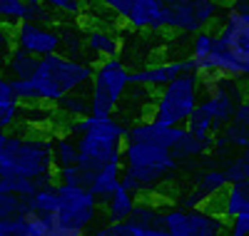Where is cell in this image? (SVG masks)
<instances>
[{
  "label": "cell",
  "instance_id": "ab89813d",
  "mask_svg": "<svg viewBox=\"0 0 249 236\" xmlns=\"http://www.w3.org/2000/svg\"><path fill=\"white\" fill-rule=\"evenodd\" d=\"M60 236H88V234H60Z\"/></svg>",
  "mask_w": 249,
  "mask_h": 236
},
{
  "label": "cell",
  "instance_id": "52a82bcc",
  "mask_svg": "<svg viewBox=\"0 0 249 236\" xmlns=\"http://www.w3.org/2000/svg\"><path fill=\"white\" fill-rule=\"evenodd\" d=\"M100 204L88 189L60 186L57 184V211H55V229L60 234H88V229L97 219Z\"/></svg>",
  "mask_w": 249,
  "mask_h": 236
},
{
  "label": "cell",
  "instance_id": "8992f818",
  "mask_svg": "<svg viewBox=\"0 0 249 236\" xmlns=\"http://www.w3.org/2000/svg\"><path fill=\"white\" fill-rule=\"evenodd\" d=\"M199 75L182 72L177 80H172L167 87H162L155 97L152 119L164 127H184L195 107L199 104Z\"/></svg>",
  "mask_w": 249,
  "mask_h": 236
},
{
  "label": "cell",
  "instance_id": "e575fe53",
  "mask_svg": "<svg viewBox=\"0 0 249 236\" xmlns=\"http://www.w3.org/2000/svg\"><path fill=\"white\" fill-rule=\"evenodd\" d=\"M50 10H62L68 15H80L85 10V3H80V0H48L45 3Z\"/></svg>",
  "mask_w": 249,
  "mask_h": 236
},
{
  "label": "cell",
  "instance_id": "7402d4cb",
  "mask_svg": "<svg viewBox=\"0 0 249 236\" xmlns=\"http://www.w3.org/2000/svg\"><path fill=\"white\" fill-rule=\"evenodd\" d=\"M199 110L212 119V130H224L227 124L232 122V117H234V107L237 104H232L230 100H212V97H202L199 100Z\"/></svg>",
  "mask_w": 249,
  "mask_h": 236
},
{
  "label": "cell",
  "instance_id": "f546056e",
  "mask_svg": "<svg viewBox=\"0 0 249 236\" xmlns=\"http://www.w3.org/2000/svg\"><path fill=\"white\" fill-rule=\"evenodd\" d=\"M53 162H55V169L77 164V147L70 137H60L53 142Z\"/></svg>",
  "mask_w": 249,
  "mask_h": 236
},
{
  "label": "cell",
  "instance_id": "d6986e66",
  "mask_svg": "<svg viewBox=\"0 0 249 236\" xmlns=\"http://www.w3.org/2000/svg\"><path fill=\"white\" fill-rule=\"evenodd\" d=\"M135 204H137V197L130 194L127 189H122L117 186L115 194L102 204L105 206V219L107 224H122V221H127L132 217V211H135Z\"/></svg>",
  "mask_w": 249,
  "mask_h": 236
},
{
  "label": "cell",
  "instance_id": "9c48e42d",
  "mask_svg": "<svg viewBox=\"0 0 249 236\" xmlns=\"http://www.w3.org/2000/svg\"><path fill=\"white\" fill-rule=\"evenodd\" d=\"M105 8L135 30H167V3L162 0H110Z\"/></svg>",
  "mask_w": 249,
  "mask_h": 236
},
{
  "label": "cell",
  "instance_id": "484cf974",
  "mask_svg": "<svg viewBox=\"0 0 249 236\" xmlns=\"http://www.w3.org/2000/svg\"><path fill=\"white\" fill-rule=\"evenodd\" d=\"M127 221H132L135 226H142V229H162V211L155 204L137 202L132 217Z\"/></svg>",
  "mask_w": 249,
  "mask_h": 236
},
{
  "label": "cell",
  "instance_id": "2e32d148",
  "mask_svg": "<svg viewBox=\"0 0 249 236\" xmlns=\"http://www.w3.org/2000/svg\"><path fill=\"white\" fill-rule=\"evenodd\" d=\"M85 45L90 52H95L100 60H110V57H117L120 55V37L115 30L105 28V25H90L85 28Z\"/></svg>",
  "mask_w": 249,
  "mask_h": 236
},
{
  "label": "cell",
  "instance_id": "7a4b0ae2",
  "mask_svg": "<svg viewBox=\"0 0 249 236\" xmlns=\"http://www.w3.org/2000/svg\"><path fill=\"white\" fill-rule=\"evenodd\" d=\"M122 162L124 167L120 174V186L127 189L135 197H142L157 189L177 169V162L170 149L152 147V144H124Z\"/></svg>",
  "mask_w": 249,
  "mask_h": 236
},
{
  "label": "cell",
  "instance_id": "83f0119b",
  "mask_svg": "<svg viewBox=\"0 0 249 236\" xmlns=\"http://www.w3.org/2000/svg\"><path fill=\"white\" fill-rule=\"evenodd\" d=\"M28 15V3L23 0H0V25L5 28H15L20 23H25Z\"/></svg>",
  "mask_w": 249,
  "mask_h": 236
},
{
  "label": "cell",
  "instance_id": "836d02e7",
  "mask_svg": "<svg viewBox=\"0 0 249 236\" xmlns=\"http://www.w3.org/2000/svg\"><path fill=\"white\" fill-rule=\"evenodd\" d=\"M214 45V33L212 30H199L192 40V55H207Z\"/></svg>",
  "mask_w": 249,
  "mask_h": 236
},
{
  "label": "cell",
  "instance_id": "4dcf8cb0",
  "mask_svg": "<svg viewBox=\"0 0 249 236\" xmlns=\"http://www.w3.org/2000/svg\"><path fill=\"white\" fill-rule=\"evenodd\" d=\"M224 179H227V184L249 182V149L239 152L232 162H227V167H224Z\"/></svg>",
  "mask_w": 249,
  "mask_h": 236
},
{
  "label": "cell",
  "instance_id": "277c9868",
  "mask_svg": "<svg viewBox=\"0 0 249 236\" xmlns=\"http://www.w3.org/2000/svg\"><path fill=\"white\" fill-rule=\"evenodd\" d=\"M35 84L40 102H60L62 97L75 95L80 90H85L92 82V67L80 62L68 55H48L43 60H37L35 75L30 77Z\"/></svg>",
  "mask_w": 249,
  "mask_h": 236
},
{
  "label": "cell",
  "instance_id": "cb8c5ba5",
  "mask_svg": "<svg viewBox=\"0 0 249 236\" xmlns=\"http://www.w3.org/2000/svg\"><path fill=\"white\" fill-rule=\"evenodd\" d=\"M28 209H30V214H37V217H50V214H55L57 211V184L53 182L43 189H37L28 199Z\"/></svg>",
  "mask_w": 249,
  "mask_h": 236
},
{
  "label": "cell",
  "instance_id": "8d00e7d4",
  "mask_svg": "<svg viewBox=\"0 0 249 236\" xmlns=\"http://www.w3.org/2000/svg\"><path fill=\"white\" fill-rule=\"evenodd\" d=\"M10 48H13V30L0 25V70H3V62H5Z\"/></svg>",
  "mask_w": 249,
  "mask_h": 236
},
{
  "label": "cell",
  "instance_id": "d590c367",
  "mask_svg": "<svg viewBox=\"0 0 249 236\" xmlns=\"http://www.w3.org/2000/svg\"><path fill=\"white\" fill-rule=\"evenodd\" d=\"M227 236H249V206L242 209L232 219V226H230V234Z\"/></svg>",
  "mask_w": 249,
  "mask_h": 236
},
{
  "label": "cell",
  "instance_id": "30bf717a",
  "mask_svg": "<svg viewBox=\"0 0 249 236\" xmlns=\"http://www.w3.org/2000/svg\"><path fill=\"white\" fill-rule=\"evenodd\" d=\"M214 37L230 52V57L244 70V77H249V20L247 15H239L237 10L227 5V13L222 17Z\"/></svg>",
  "mask_w": 249,
  "mask_h": 236
},
{
  "label": "cell",
  "instance_id": "ac0fdd59",
  "mask_svg": "<svg viewBox=\"0 0 249 236\" xmlns=\"http://www.w3.org/2000/svg\"><path fill=\"white\" fill-rule=\"evenodd\" d=\"M120 174H122V164H107V167H102L97 174L92 177L88 191L95 197L97 204H105L115 191L120 186Z\"/></svg>",
  "mask_w": 249,
  "mask_h": 236
},
{
  "label": "cell",
  "instance_id": "6da1fadb",
  "mask_svg": "<svg viewBox=\"0 0 249 236\" xmlns=\"http://www.w3.org/2000/svg\"><path fill=\"white\" fill-rule=\"evenodd\" d=\"M124 127L115 117L97 119L85 115L72 119L68 132L77 135V167L88 174H97L107 164H122V149H124Z\"/></svg>",
  "mask_w": 249,
  "mask_h": 236
},
{
  "label": "cell",
  "instance_id": "1f68e13d",
  "mask_svg": "<svg viewBox=\"0 0 249 236\" xmlns=\"http://www.w3.org/2000/svg\"><path fill=\"white\" fill-rule=\"evenodd\" d=\"M57 107L65 115H70V117H75V119H80V117H85V115H90V100L85 97V95H68V97H62L60 102H57Z\"/></svg>",
  "mask_w": 249,
  "mask_h": 236
},
{
  "label": "cell",
  "instance_id": "5b68a950",
  "mask_svg": "<svg viewBox=\"0 0 249 236\" xmlns=\"http://www.w3.org/2000/svg\"><path fill=\"white\" fill-rule=\"evenodd\" d=\"M92 87H90V115L97 119H107L117 112V107L130 87V70L120 57L100 60L92 67Z\"/></svg>",
  "mask_w": 249,
  "mask_h": 236
},
{
  "label": "cell",
  "instance_id": "b9f144b4",
  "mask_svg": "<svg viewBox=\"0 0 249 236\" xmlns=\"http://www.w3.org/2000/svg\"><path fill=\"white\" fill-rule=\"evenodd\" d=\"M25 236H28V234H25Z\"/></svg>",
  "mask_w": 249,
  "mask_h": 236
},
{
  "label": "cell",
  "instance_id": "60d3db41",
  "mask_svg": "<svg viewBox=\"0 0 249 236\" xmlns=\"http://www.w3.org/2000/svg\"><path fill=\"white\" fill-rule=\"evenodd\" d=\"M219 236H227V234H219Z\"/></svg>",
  "mask_w": 249,
  "mask_h": 236
},
{
  "label": "cell",
  "instance_id": "3957f363",
  "mask_svg": "<svg viewBox=\"0 0 249 236\" xmlns=\"http://www.w3.org/2000/svg\"><path fill=\"white\" fill-rule=\"evenodd\" d=\"M53 137H23L8 132L5 154L0 157V174H15L48 186L53 184Z\"/></svg>",
  "mask_w": 249,
  "mask_h": 236
},
{
  "label": "cell",
  "instance_id": "5bb4252c",
  "mask_svg": "<svg viewBox=\"0 0 249 236\" xmlns=\"http://www.w3.org/2000/svg\"><path fill=\"white\" fill-rule=\"evenodd\" d=\"M199 95L212 100H230L232 104H242L249 95V90L242 84V80H230L222 75H202L199 77Z\"/></svg>",
  "mask_w": 249,
  "mask_h": 236
},
{
  "label": "cell",
  "instance_id": "603a6c76",
  "mask_svg": "<svg viewBox=\"0 0 249 236\" xmlns=\"http://www.w3.org/2000/svg\"><path fill=\"white\" fill-rule=\"evenodd\" d=\"M20 119V104L13 97L10 80L0 75V132H8Z\"/></svg>",
  "mask_w": 249,
  "mask_h": 236
},
{
  "label": "cell",
  "instance_id": "ffe728a7",
  "mask_svg": "<svg viewBox=\"0 0 249 236\" xmlns=\"http://www.w3.org/2000/svg\"><path fill=\"white\" fill-rule=\"evenodd\" d=\"M249 206V182L230 184V189H224L222 204H219V217L224 221H232L242 209Z\"/></svg>",
  "mask_w": 249,
  "mask_h": 236
},
{
  "label": "cell",
  "instance_id": "d6a6232c",
  "mask_svg": "<svg viewBox=\"0 0 249 236\" xmlns=\"http://www.w3.org/2000/svg\"><path fill=\"white\" fill-rule=\"evenodd\" d=\"M192 8H195V17L202 30H207L214 20L219 17V3H212V0H192Z\"/></svg>",
  "mask_w": 249,
  "mask_h": 236
},
{
  "label": "cell",
  "instance_id": "4316f807",
  "mask_svg": "<svg viewBox=\"0 0 249 236\" xmlns=\"http://www.w3.org/2000/svg\"><path fill=\"white\" fill-rule=\"evenodd\" d=\"M212 149V144L210 142H202V139H197V137H192L190 132H187L184 137H182V142L172 149V157H175V162L179 164L182 159H192V157H202V154H207Z\"/></svg>",
  "mask_w": 249,
  "mask_h": 236
},
{
  "label": "cell",
  "instance_id": "e0dca14e",
  "mask_svg": "<svg viewBox=\"0 0 249 236\" xmlns=\"http://www.w3.org/2000/svg\"><path fill=\"white\" fill-rule=\"evenodd\" d=\"M167 30L192 33V35L202 30L195 17L192 0H172V3H167Z\"/></svg>",
  "mask_w": 249,
  "mask_h": 236
},
{
  "label": "cell",
  "instance_id": "9a60e30c",
  "mask_svg": "<svg viewBox=\"0 0 249 236\" xmlns=\"http://www.w3.org/2000/svg\"><path fill=\"white\" fill-rule=\"evenodd\" d=\"M227 186H230V184H227L222 169H207V171H202V177H199V182L195 186V194L187 197L179 209H199L207 199L217 197L219 191H224Z\"/></svg>",
  "mask_w": 249,
  "mask_h": 236
},
{
  "label": "cell",
  "instance_id": "74e56055",
  "mask_svg": "<svg viewBox=\"0 0 249 236\" xmlns=\"http://www.w3.org/2000/svg\"><path fill=\"white\" fill-rule=\"evenodd\" d=\"M232 122L239 124V127H247V130H249V97H247L242 104L234 107V117H232Z\"/></svg>",
  "mask_w": 249,
  "mask_h": 236
},
{
  "label": "cell",
  "instance_id": "f1b7e54d",
  "mask_svg": "<svg viewBox=\"0 0 249 236\" xmlns=\"http://www.w3.org/2000/svg\"><path fill=\"white\" fill-rule=\"evenodd\" d=\"M28 199H20L15 194H5L0 191V221H10V219H23L28 217Z\"/></svg>",
  "mask_w": 249,
  "mask_h": 236
},
{
  "label": "cell",
  "instance_id": "d4e9b609",
  "mask_svg": "<svg viewBox=\"0 0 249 236\" xmlns=\"http://www.w3.org/2000/svg\"><path fill=\"white\" fill-rule=\"evenodd\" d=\"M92 177L95 174L82 171L77 164H72V167H57L53 171V179H57L55 184H60V186H75V189H88Z\"/></svg>",
  "mask_w": 249,
  "mask_h": 236
},
{
  "label": "cell",
  "instance_id": "8fae6325",
  "mask_svg": "<svg viewBox=\"0 0 249 236\" xmlns=\"http://www.w3.org/2000/svg\"><path fill=\"white\" fill-rule=\"evenodd\" d=\"M13 48L43 60V57L55 55L60 50V33L50 25L20 23L13 28Z\"/></svg>",
  "mask_w": 249,
  "mask_h": 236
},
{
  "label": "cell",
  "instance_id": "ba28073f",
  "mask_svg": "<svg viewBox=\"0 0 249 236\" xmlns=\"http://www.w3.org/2000/svg\"><path fill=\"white\" fill-rule=\"evenodd\" d=\"M162 229L170 236H219L227 221L210 209H167L162 211Z\"/></svg>",
  "mask_w": 249,
  "mask_h": 236
},
{
  "label": "cell",
  "instance_id": "4fadbf2b",
  "mask_svg": "<svg viewBox=\"0 0 249 236\" xmlns=\"http://www.w3.org/2000/svg\"><path fill=\"white\" fill-rule=\"evenodd\" d=\"M182 75V60L172 62H157V65H147L142 70L130 72V87H144V90H162L167 87L172 80Z\"/></svg>",
  "mask_w": 249,
  "mask_h": 236
},
{
  "label": "cell",
  "instance_id": "7c38bea8",
  "mask_svg": "<svg viewBox=\"0 0 249 236\" xmlns=\"http://www.w3.org/2000/svg\"><path fill=\"white\" fill-rule=\"evenodd\" d=\"M184 135H187L184 127H164L157 124L155 119H142L124 130V144H152L172 152Z\"/></svg>",
  "mask_w": 249,
  "mask_h": 236
},
{
  "label": "cell",
  "instance_id": "f35d334b",
  "mask_svg": "<svg viewBox=\"0 0 249 236\" xmlns=\"http://www.w3.org/2000/svg\"><path fill=\"white\" fill-rule=\"evenodd\" d=\"M5 144H8V132H0V157L5 154Z\"/></svg>",
  "mask_w": 249,
  "mask_h": 236
},
{
  "label": "cell",
  "instance_id": "44dd1931",
  "mask_svg": "<svg viewBox=\"0 0 249 236\" xmlns=\"http://www.w3.org/2000/svg\"><path fill=\"white\" fill-rule=\"evenodd\" d=\"M35 67H37V57L18 50V48H10V52L3 62V70L10 75L8 80H30L35 75Z\"/></svg>",
  "mask_w": 249,
  "mask_h": 236
}]
</instances>
